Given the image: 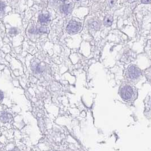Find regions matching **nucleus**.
Instances as JSON below:
<instances>
[{
  "instance_id": "f257e3e1",
  "label": "nucleus",
  "mask_w": 151,
  "mask_h": 151,
  "mask_svg": "<svg viewBox=\"0 0 151 151\" xmlns=\"http://www.w3.org/2000/svg\"><path fill=\"white\" fill-rule=\"evenodd\" d=\"M80 23L75 21H71L67 27V31L70 34H73L80 30Z\"/></svg>"
},
{
  "instance_id": "f03ea898",
  "label": "nucleus",
  "mask_w": 151,
  "mask_h": 151,
  "mask_svg": "<svg viewBox=\"0 0 151 151\" xmlns=\"http://www.w3.org/2000/svg\"><path fill=\"white\" fill-rule=\"evenodd\" d=\"M121 96L124 99H131L133 95V89L129 86H124L121 90Z\"/></svg>"
},
{
  "instance_id": "7ed1b4c3",
  "label": "nucleus",
  "mask_w": 151,
  "mask_h": 151,
  "mask_svg": "<svg viewBox=\"0 0 151 151\" xmlns=\"http://www.w3.org/2000/svg\"><path fill=\"white\" fill-rule=\"evenodd\" d=\"M128 75L129 77L131 79H134L138 78L140 76V75H141V71L138 68L132 65L128 69Z\"/></svg>"
},
{
  "instance_id": "20e7f679",
  "label": "nucleus",
  "mask_w": 151,
  "mask_h": 151,
  "mask_svg": "<svg viewBox=\"0 0 151 151\" xmlns=\"http://www.w3.org/2000/svg\"><path fill=\"white\" fill-rule=\"evenodd\" d=\"M72 4H64L61 6V10L63 13L65 14H68L70 13L72 9Z\"/></svg>"
},
{
  "instance_id": "39448f33",
  "label": "nucleus",
  "mask_w": 151,
  "mask_h": 151,
  "mask_svg": "<svg viewBox=\"0 0 151 151\" xmlns=\"http://www.w3.org/2000/svg\"><path fill=\"white\" fill-rule=\"evenodd\" d=\"M113 18L112 16L110 15H107L105 17L104 21H103V23H104V25L106 27H110L113 24Z\"/></svg>"
},
{
  "instance_id": "423d86ee",
  "label": "nucleus",
  "mask_w": 151,
  "mask_h": 151,
  "mask_svg": "<svg viewBox=\"0 0 151 151\" xmlns=\"http://www.w3.org/2000/svg\"><path fill=\"white\" fill-rule=\"evenodd\" d=\"M10 117H11V115L6 112H4L0 114V120L2 122H9Z\"/></svg>"
},
{
  "instance_id": "0eeeda50",
  "label": "nucleus",
  "mask_w": 151,
  "mask_h": 151,
  "mask_svg": "<svg viewBox=\"0 0 151 151\" xmlns=\"http://www.w3.org/2000/svg\"><path fill=\"white\" fill-rule=\"evenodd\" d=\"M50 21V17L48 15H41L39 17V21L42 24L47 23Z\"/></svg>"
},
{
  "instance_id": "6e6552de",
  "label": "nucleus",
  "mask_w": 151,
  "mask_h": 151,
  "mask_svg": "<svg viewBox=\"0 0 151 151\" xmlns=\"http://www.w3.org/2000/svg\"><path fill=\"white\" fill-rule=\"evenodd\" d=\"M90 27L94 29L95 30H99V27H100V25L99 23L97 22V21H94L91 23L90 24Z\"/></svg>"
},
{
  "instance_id": "1a4fd4ad",
  "label": "nucleus",
  "mask_w": 151,
  "mask_h": 151,
  "mask_svg": "<svg viewBox=\"0 0 151 151\" xmlns=\"http://www.w3.org/2000/svg\"><path fill=\"white\" fill-rule=\"evenodd\" d=\"M116 2V0H107V5L110 7H113L115 5Z\"/></svg>"
},
{
  "instance_id": "9d476101",
  "label": "nucleus",
  "mask_w": 151,
  "mask_h": 151,
  "mask_svg": "<svg viewBox=\"0 0 151 151\" xmlns=\"http://www.w3.org/2000/svg\"><path fill=\"white\" fill-rule=\"evenodd\" d=\"M5 8V5L4 4V2H0V14L4 12Z\"/></svg>"
},
{
  "instance_id": "9b49d317",
  "label": "nucleus",
  "mask_w": 151,
  "mask_h": 151,
  "mask_svg": "<svg viewBox=\"0 0 151 151\" xmlns=\"http://www.w3.org/2000/svg\"><path fill=\"white\" fill-rule=\"evenodd\" d=\"M38 31L39 33H47V29L45 27H41L39 28Z\"/></svg>"
},
{
  "instance_id": "f8f14e48",
  "label": "nucleus",
  "mask_w": 151,
  "mask_h": 151,
  "mask_svg": "<svg viewBox=\"0 0 151 151\" xmlns=\"http://www.w3.org/2000/svg\"><path fill=\"white\" fill-rule=\"evenodd\" d=\"M10 33L13 34V35H16L18 33V30L15 28H13L10 30Z\"/></svg>"
},
{
  "instance_id": "ddd939ff",
  "label": "nucleus",
  "mask_w": 151,
  "mask_h": 151,
  "mask_svg": "<svg viewBox=\"0 0 151 151\" xmlns=\"http://www.w3.org/2000/svg\"><path fill=\"white\" fill-rule=\"evenodd\" d=\"M141 2L143 4H149L151 3V0H141Z\"/></svg>"
},
{
  "instance_id": "4468645a",
  "label": "nucleus",
  "mask_w": 151,
  "mask_h": 151,
  "mask_svg": "<svg viewBox=\"0 0 151 151\" xmlns=\"http://www.w3.org/2000/svg\"><path fill=\"white\" fill-rule=\"evenodd\" d=\"M3 98H4V93H3V92L0 90V100H2V99H3Z\"/></svg>"
},
{
  "instance_id": "2eb2a0df",
  "label": "nucleus",
  "mask_w": 151,
  "mask_h": 151,
  "mask_svg": "<svg viewBox=\"0 0 151 151\" xmlns=\"http://www.w3.org/2000/svg\"><path fill=\"white\" fill-rule=\"evenodd\" d=\"M136 0H127V1L129 2V3H133V2L136 1Z\"/></svg>"
},
{
  "instance_id": "dca6fc26",
  "label": "nucleus",
  "mask_w": 151,
  "mask_h": 151,
  "mask_svg": "<svg viewBox=\"0 0 151 151\" xmlns=\"http://www.w3.org/2000/svg\"><path fill=\"white\" fill-rule=\"evenodd\" d=\"M61 1H63V2H64V1H66V0H61Z\"/></svg>"
},
{
  "instance_id": "f3484780",
  "label": "nucleus",
  "mask_w": 151,
  "mask_h": 151,
  "mask_svg": "<svg viewBox=\"0 0 151 151\" xmlns=\"http://www.w3.org/2000/svg\"><path fill=\"white\" fill-rule=\"evenodd\" d=\"M10 151H17V150H10Z\"/></svg>"
},
{
  "instance_id": "a211bd4d",
  "label": "nucleus",
  "mask_w": 151,
  "mask_h": 151,
  "mask_svg": "<svg viewBox=\"0 0 151 151\" xmlns=\"http://www.w3.org/2000/svg\"><path fill=\"white\" fill-rule=\"evenodd\" d=\"M76 1H80V0H76Z\"/></svg>"
}]
</instances>
